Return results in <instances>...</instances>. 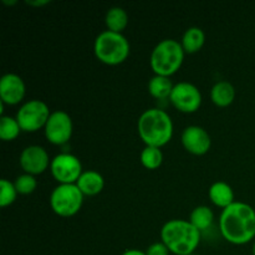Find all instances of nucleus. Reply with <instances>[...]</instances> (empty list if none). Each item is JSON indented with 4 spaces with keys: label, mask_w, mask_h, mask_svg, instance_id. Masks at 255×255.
Masks as SVG:
<instances>
[{
    "label": "nucleus",
    "mask_w": 255,
    "mask_h": 255,
    "mask_svg": "<svg viewBox=\"0 0 255 255\" xmlns=\"http://www.w3.org/2000/svg\"><path fill=\"white\" fill-rule=\"evenodd\" d=\"M219 232L233 246H246L255 238V209L244 202H234L219 217Z\"/></svg>",
    "instance_id": "f257e3e1"
},
{
    "label": "nucleus",
    "mask_w": 255,
    "mask_h": 255,
    "mask_svg": "<svg viewBox=\"0 0 255 255\" xmlns=\"http://www.w3.org/2000/svg\"><path fill=\"white\" fill-rule=\"evenodd\" d=\"M137 132L146 146L162 148L171 142L174 125L168 112L154 107L142 112L137 121Z\"/></svg>",
    "instance_id": "f03ea898"
},
{
    "label": "nucleus",
    "mask_w": 255,
    "mask_h": 255,
    "mask_svg": "<svg viewBox=\"0 0 255 255\" xmlns=\"http://www.w3.org/2000/svg\"><path fill=\"white\" fill-rule=\"evenodd\" d=\"M201 239V232L187 219H171L161 229V242L174 255L194 254Z\"/></svg>",
    "instance_id": "7ed1b4c3"
},
{
    "label": "nucleus",
    "mask_w": 255,
    "mask_h": 255,
    "mask_svg": "<svg viewBox=\"0 0 255 255\" xmlns=\"http://www.w3.org/2000/svg\"><path fill=\"white\" fill-rule=\"evenodd\" d=\"M184 52L181 41L163 39L153 47L149 56V65L154 75L171 77L179 71L184 61Z\"/></svg>",
    "instance_id": "20e7f679"
},
{
    "label": "nucleus",
    "mask_w": 255,
    "mask_h": 255,
    "mask_svg": "<svg viewBox=\"0 0 255 255\" xmlns=\"http://www.w3.org/2000/svg\"><path fill=\"white\" fill-rule=\"evenodd\" d=\"M131 45L124 34L105 31L100 32L94 42V54L100 62L109 66L121 65L128 59Z\"/></svg>",
    "instance_id": "39448f33"
},
{
    "label": "nucleus",
    "mask_w": 255,
    "mask_h": 255,
    "mask_svg": "<svg viewBox=\"0 0 255 255\" xmlns=\"http://www.w3.org/2000/svg\"><path fill=\"white\" fill-rule=\"evenodd\" d=\"M84 198L76 184H57L50 194V207L59 217L70 218L81 211Z\"/></svg>",
    "instance_id": "423d86ee"
},
{
    "label": "nucleus",
    "mask_w": 255,
    "mask_h": 255,
    "mask_svg": "<svg viewBox=\"0 0 255 255\" xmlns=\"http://www.w3.org/2000/svg\"><path fill=\"white\" fill-rule=\"evenodd\" d=\"M50 115L51 111L49 106L41 100L34 99L24 102L17 110L15 117L21 127V131L32 133L44 128Z\"/></svg>",
    "instance_id": "0eeeda50"
},
{
    "label": "nucleus",
    "mask_w": 255,
    "mask_h": 255,
    "mask_svg": "<svg viewBox=\"0 0 255 255\" xmlns=\"http://www.w3.org/2000/svg\"><path fill=\"white\" fill-rule=\"evenodd\" d=\"M50 172L59 184H76L84 169L79 157L69 152H62L51 159Z\"/></svg>",
    "instance_id": "6e6552de"
},
{
    "label": "nucleus",
    "mask_w": 255,
    "mask_h": 255,
    "mask_svg": "<svg viewBox=\"0 0 255 255\" xmlns=\"http://www.w3.org/2000/svg\"><path fill=\"white\" fill-rule=\"evenodd\" d=\"M74 132L72 119L66 111L51 112L44 127L45 138L54 146H64L71 139Z\"/></svg>",
    "instance_id": "1a4fd4ad"
},
{
    "label": "nucleus",
    "mask_w": 255,
    "mask_h": 255,
    "mask_svg": "<svg viewBox=\"0 0 255 255\" xmlns=\"http://www.w3.org/2000/svg\"><path fill=\"white\" fill-rule=\"evenodd\" d=\"M202 92L198 87L191 82L182 81L174 84L169 102L172 106L183 114H194L202 106Z\"/></svg>",
    "instance_id": "9d476101"
},
{
    "label": "nucleus",
    "mask_w": 255,
    "mask_h": 255,
    "mask_svg": "<svg viewBox=\"0 0 255 255\" xmlns=\"http://www.w3.org/2000/svg\"><path fill=\"white\" fill-rule=\"evenodd\" d=\"M19 164L24 173L39 176L50 168L51 159L46 149L37 144L25 147L19 157Z\"/></svg>",
    "instance_id": "9b49d317"
},
{
    "label": "nucleus",
    "mask_w": 255,
    "mask_h": 255,
    "mask_svg": "<svg viewBox=\"0 0 255 255\" xmlns=\"http://www.w3.org/2000/svg\"><path fill=\"white\" fill-rule=\"evenodd\" d=\"M181 142L183 148L193 156H204L212 147V138L203 127L192 125L182 132Z\"/></svg>",
    "instance_id": "f8f14e48"
},
{
    "label": "nucleus",
    "mask_w": 255,
    "mask_h": 255,
    "mask_svg": "<svg viewBox=\"0 0 255 255\" xmlns=\"http://www.w3.org/2000/svg\"><path fill=\"white\" fill-rule=\"evenodd\" d=\"M26 95V85L21 76L12 72L2 75L0 79V102L9 106L21 104Z\"/></svg>",
    "instance_id": "ddd939ff"
},
{
    "label": "nucleus",
    "mask_w": 255,
    "mask_h": 255,
    "mask_svg": "<svg viewBox=\"0 0 255 255\" xmlns=\"http://www.w3.org/2000/svg\"><path fill=\"white\" fill-rule=\"evenodd\" d=\"M76 186L85 197H94L101 193L105 188V178L100 172L89 169L84 171L77 179Z\"/></svg>",
    "instance_id": "4468645a"
},
{
    "label": "nucleus",
    "mask_w": 255,
    "mask_h": 255,
    "mask_svg": "<svg viewBox=\"0 0 255 255\" xmlns=\"http://www.w3.org/2000/svg\"><path fill=\"white\" fill-rule=\"evenodd\" d=\"M208 196L212 203L218 208L226 209L234 202V191L227 182L218 181L214 182L208 189Z\"/></svg>",
    "instance_id": "2eb2a0df"
},
{
    "label": "nucleus",
    "mask_w": 255,
    "mask_h": 255,
    "mask_svg": "<svg viewBox=\"0 0 255 255\" xmlns=\"http://www.w3.org/2000/svg\"><path fill=\"white\" fill-rule=\"evenodd\" d=\"M211 100L217 107L231 106L236 100V89L229 81H218L212 86Z\"/></svg>",
    "instance_id": "dca6fc26"
},
{
    "label": "nucleus",
    "mask_w": 255,
    "mask_h": 255,
    "mask_svg": "<svg viewBox=\"0 0 255 255\" xmlns=\"http://www.w3.org/2000/svg\"><path fill=\"white\" fill-rule=\"evenodd\" d=\"M206 44V34L198 26H191L184 31L181 45L186 54H196L201 51Z\"/></svg>",
    "instance_id": "f3484780"
},
{
    "label": "nucleus",
    "mask_w": 255,
    "mask_h": 255,
    "mask_svg": "<svg viewBox=\"0 0 255 255\" xmlns=\"http://www.w3.org/2000/svg\"><path fill=\"white\" fill-rule=\"evenodd\" d=\"M128 21L129 19L127 11L124 7L120 6L110 7L105 16V24H106L107 30L119 32V34H122L126 30V27L128 26Z\"/></svg>",
    "instance_id": "a211bd4d"
},
{
    "label": "nucleus",
    "mask_w": 255,
    "mask_h": 255,
    "mask_svg": "<svg viewBox=\"0 0 255 255\" xmlns=\"http://www.w3.org/2000/svg\"><path fill=\"white\" fill-rule=\"evenodd\" d=\"M174 84L172 82L171 77L159 76V75H153L148 81V94L156 100H166L169 99L173 90Z\"/></svg>",
    "instance_id": "6ab92c4d"
},
{
    "label": "nucleus",
    "mask_w": 255,
    "mask_h": 255,
    "mask_svg": "<svg viewBox=\"0 0 255 255\" xmlns=\"http://www.w3.org/2000/svg\"><path fill=\"white\" fill-rule=\"evenodd\" d=\"M188 221L202 233L213 226L214 213L208 206H198L191 212Z\"/></svg>",
    "instance_id": "aec40b11"
},
{
    "label": "nucleus",
    "mask_w": 255,
    "mask_h": 255,
    "mask_svg": "<svg viewBox=\"0 0 255 255\" xmlns=\"http://www.w3.org/2000/svg\"><path fill=\"white\" fill-rule=\"evenodd\" d=\"M139 161L144 168L154 171V169L159 168L163 163V152L158 147L144 146L141 154H139Z\"/></svg>",
    "instance_id": "412c9836"
},
{
    "label": "nucleus",
    "mask_w": 255,
    "mask_h": 255,
    "mask_svg": "<svg viewBox=\"0 0 255 255\" xmlns=\"http://www.w3.org/2000/svg\"><path fill=\"white\" fill-rule=\"evenodd\" d=\"M21 132L16 117L1 116L0 117V138L5 142H11L19 137Z\"/></svg>",
    "instance_id": "4be33fe9"
},
{
    "label": "nucleus",
    "mask_w": 255,
    "mask_h": 255,
    "mask_svg": "<svg viewBox=\"0 0 255 255\" xmlns=\"http://www.w3.org/2000/svg\"><path fill=\"white\" fill-rule=\"evenodd\" d=\"M17 194L19 193H17L15 184L12 182H10L6 178H2L0 181V206L2 208L11 206L16 201Z\"/></svg>",
    "instance_id": "5701e85b"
},
{
    "label": "nucleus",
    "mask_w": 255,
    "mask_h": 255,
    "mask_svg": "<svg viewBox=\"0 0 255 255\" xmlns=\"http://www.w3.org/2000/svg\"><path fill=\"white\" fill-rule=\"evenodd\" d=\"M14 184L17 193L21 194V196H29V194L34 193L35 189L37 188V179L36 177L31 176V174L22 173L16 177Z\"/></svg>",
    "instance_id": "b1692460"
},
{
    "label": "nucleus",
    "mask_w": 255,
    "mask_h": 255,
    "mask_svg": "<svg viewBox=\"0 0 255 255\" xmlns=\"http://www.w3.org/2000/svg\"><path fill=\"white\" fill-rule=\"evenodd\" d=\"M171 252L164 246L163 242H156L152 243L148 248L146 249V255H169Z\"/></svg>",
    "instance_id": "393cba45"
},
{
    "label": "nucleus",
    "mask_w": 255,
    "mask_h": 255,
    "mask_svg": "<svg viewBox=\"0 0 255 255\" xmlns=\"http://www.w3.org/2000/svg\"><path fill=\"white\" fill-rule=\"evenodd\" d=\"M49 0H32V1H26L27 5H30V6H44V5H47L49 4Z\"/></svg>",
    "instance_id": "a878e982"
},
{
    "label": "nucleus",
    "mask_w": 255,
    "mask_h": 255,
    "mask_svg": "<svg viewBox=\"0 0 255 255\" xmlns=\"http://www.w3.org/2000/svg\"><path fill=\"white\" fill-rule=\"evenodd\" d=\"M121 255H146V252H142L139 249H127Z\"/></svg>",
    "instance_id": "bb28decb"
},
{
    "label": "nucleus",
    "mask_w": 255,
    "mask_h": 255,
    "mask_svg": "<svg viewBox=\"0 0 255 255\" xmlns=\"http://www.w3.org/2000/svg\"><path fill=\"white\" fill-rule=\"evenodd\" d=\"M2 2H4V4H6V5H15L16 4V0H12V1H7V0H2Z\"/></svg>",
    "instance_id": "cd10ccee"
},
{
    "label": "nucleus",
    "mask_w": 255,
    "mask_h": 255,
    "mask_svg": "<svg viewBox=\"0 0 255 255\" xmlns=\"http://www.w3.org/2000/svg\"><path fill=\"white\" fill-rule=\"evenodd\" d=\"M252 253H253V255H255V242L253 243V247H252Z\"/></svg>",
    "instance_id": "c85d7f7f"
},
{
    "label": "nucleus",
    "mask_w": 255,
    "mask_h": 255,
    "mask_svg": "<svg viewBox=\"0 0 255 255\" xmlns=\"http://www.w3.org/2000/svg\"><path fill=\"white\" fill-rule=\"evenodd\" d=\"M192 255H196V254H192Z\"/></svg>",
    "instance_id": "c756f323"
}]
</instances>
